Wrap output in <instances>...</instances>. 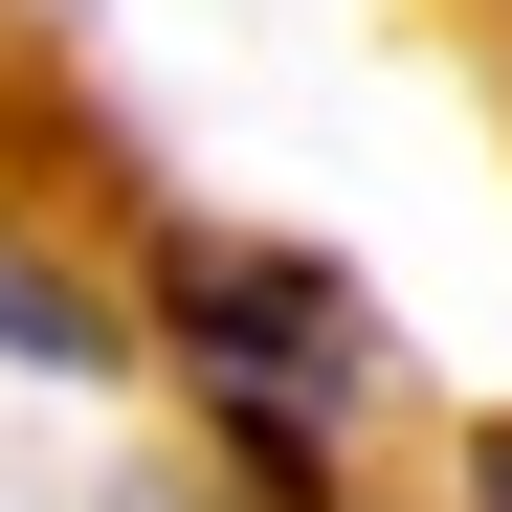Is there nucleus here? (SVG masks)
<instances>
[{
	"label": "nucleus",
	"mask_w": 512,
	"mask_h": 512,
	"mask_svg": "<svg viewBox=\"0 0 512 512\" xmlns=\"http://www.w3.org/2000/svg\"><path fill=\"white\" fill-rule=\"evenodd\" d=\"M156 312H179V379H201V423L268 490H334V423H357V379H379V312L312 268V245H179L156 268Z\"/></svg>",
	"instance_id": "f257e3e1"
},
{
	"label": "nucleus",
	"mask_w": 512,
	"mask_h": 512,
	"mask_svg": "<svg viewBox=\"0 0 512 512\" xmlns=\"http://www.w3.org/2000/svg\"><path fill=\"white\" fill-rule=\"evenodd\" d=\"M0 357H23V379H112V312L67 290L45 245H0Z\"/></svg>",
	"instance_id": "f03ea898"
},
{
	"label": "nucleus",
	"mask_w": 512,
	"mask_h": 512,
	"mask_svg": "<svg viewBox=\"0 0 512 512\" xmlns=\"http://www.w3.org/2000/svg\"><path fill=\"white\" fill-rule=\"evenodd\" d=\"M468 512H512V401H490V423H468Z\"/></svg>",
	"instance_id": "7ed1b4c3"
},
{
	"label": "nucleus",
	"mask_w": 512,
	"mask_h": 512,
	"mask_svg": "<svg viewBox=\"0 0 512 512\" xmlns=\"http://www.w3.org/2000/svg\"><path fill=\"white\" fill-rule=\"evenodd\" d=\"M134 512H179V490H134Z\"/></svg>",
	"instance_id": "20e7f679"
}]
</instances>
